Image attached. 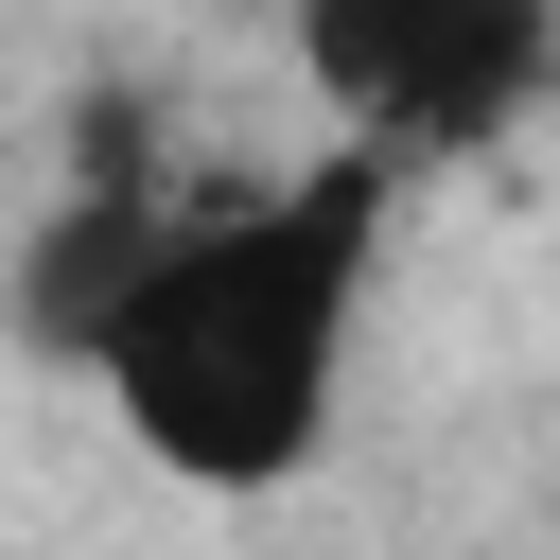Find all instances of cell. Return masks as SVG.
Segmentation results:
<instances>
[{
	"mask_svg": "<svg viewBox=\"0 0 560 560\" xmlns=\"http://www.w3.org/2000/svg\"><path fill=\"white\" fill-rule=\"evenodd\" d=\"M368 262H385V158L332 140L280 192L175 210L140 315L105 332V402L175 490H298L332 402H350V332H368Z\"/></svg>",
	"mask_w": 560,
	"mask_h": 560,
	"instance_id": "6da1fadb",
	"label": "cell"
},
{
	"mask_svg": "<svg viewBox=\"0 0 560 560\" xmlns=\"http://www.w3.org/2000/svg\"><path fill=\"white\" fill-rule=\"evenodd\" d=\"M158 245H175L158 105L88 88V122H70V192H52V210H35V245H18V332H35L52 368H105V332H122V315H140V280H158Z\"/></svg>",
	"mask_w": 560,
	"mask_h": 560,
	"instance_id": "3957f363",
	"label": "cell"
},
{
	"mask_svg": "<svg viewBox=\"0 0 560 560\" xmlns=\"http://www.w3.org/2000/svg\"><path fill=\"white\" fill-rule=\"evenodd\" d=\"M298 70L385 175H438L560 88V0H298Z\"/></svg>",
	"mask_w": 560,
	"mask_h": 560,
	"instance_id": "7a4b0ae2",
	"label": "cell"
}]
</instances>
